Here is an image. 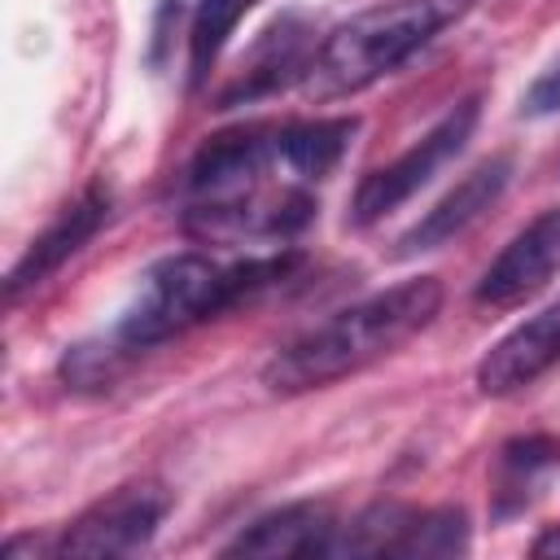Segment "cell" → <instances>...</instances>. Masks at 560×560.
Masks as SVG:
<instances>
[{
  "mask_svg": "<svg viewBox=\"0 0 560 560\" xmlns=\"http://www.w3.org/2000/svg\"><path fill=\"white\" fill-rule=\"evenodd\" d=\"M472 4L477 0H385L354 13L350 22L328 31L306 57L298 74L302 96L324 105L381 83L429 39H438L451 22H459Z\"/></svg>",
  "mask_w": 560,
  "mask_h": 560,
  "instance_id": "obj_2",
  "label": "cell"
},
{
  "mask_svg": "<svg viewBox=\"0 0 560 560\" xmlns=\"http://www.w3.org/2000/svg\"><path fill=\"white\" fill-rule=\"evenodd\" d=\"M171 512V494L158 481H131L114 494L96 499L88 512H79L66 534L57 538V556H136L153 542L158 525Z\"/></svg>",
  "mask_w": 560,
  "mask_h": 560,
  "instance_id": "obj_5",
  "label": "cell"
},
{
  "mask_svg": "<svg viewBox=\"0 0 560 560\" xmlns=\"http://www.w3.org/2000/svg\"><path fill=\"white\" fill-rule=\"evenodd\" d=\"M438 311H442V284L433 276L402 280L385 293H372V298L328 315L324 324H315L302 337H293L289 346H280L262 368V385L284 398L324 389V385L354 376L368 363L394 354L402 341H411L420 328H429Z\"/></svg>",
  "mask_w": 560,
  "mask_h": 560,
  "instance_id": "obj_1",
  "label": "cell"
},
{
  "mask_svg": "<svg viewBox=\"0 0 560 560\" xmlns=\"http://www.w3.org/2000/svg\"><path fill=\"white\" fill-rule=\"evenodd\" d=\"M337 534L328 503H284L267 516H258L249 529H241L223 556H258V560H289V556H328Z\"/></svg>",
  "mask_w": 560,
  "mask_h": 560,
  "instance_id": "obj_11",
  "label": "cell"
},
{
  "mask_svg": "<svg viewBox=\"0 0 560 560\" xmlns=\"http://www.w3.org/2000/svg\"><path fill=\"white\" fill-rule=\"evenodd\" d=\"M529 556H538V560H560V525H547V529L534 538Z\"/></svg>",
  "mask_w": 560,
  "mask_h": 560,
  "instance_id": "obj_17",
  "label": "cell"
},
{
  "mask_svg": "<svg viewBox=\"0 0 560 560\" xmlns=\"http://www.w3.org/2000/svg\"><path fill=\"white\" fill-rule=\"evenodd\" d=\"M258 0H197L192 9V26H188V74L192 88L206 83V74L214 70L228 35L236 31V22L254 9Z\"/></svg>",
  "mask_w": 560,
  "mask_h": 560,
  "instance_id": "obj_14",
  "label": "cell"
},
{
  "mask_svg": "<svg viewBox=\"0 0 560 560\" xmlns=\"http://www.w3.org/2000/svg\"><path fill=\"white\" fill-rule=\"evenodd\" d=\"M556 472H560V438L525 433V438L503 442V451L494 455V468H490V516L508 521V516L525 512Z\"/></svg>",
  "mask_w": 560,
  "mask_h": 560,
  "instance_id": "obj_12",
  "label": "cell"
},
{
  "mask_svg": "<svg viewBox=\"0 0 560 560\" xmlns=\"http://www.w3.org/2000/svg\"><path fill=\"white\" fill-rule=\"evenodd\" d=\"M280 166L276 127H232L210 136L188 162L184 188L192 206H228L262 188V175ZM284 171V166H280Z\"/></svg>",
  "mask_w": 560,
  "mask_h": 560,
  "instance_id": "obj_6",
  "label": "cell"
},
{
  "mask_svg": "<svg viewBox=\"0 0 560 560\" xmlns=\"http://www.w3.org/2000/svg\"><path fill=\"white\" fill-rule=\"evenodd\" d=\"M512 179V158L499 153V158H486L481 166H472L420 223L407 228V236L398 241V254H424V249H438L446 241H455L459 232H468L508 188Z\"/></svg>",
  "mask_w": 560,
  "mask_h": 560,
  "instance_id": "obj_10",
  "label": "cell"
},
{
  "mask_svg": "<svg viewBox=\"0 0 560 560\" xmlns=\"http://www.w3.org/2000/svg\"><path fill=\"white\" fill-rule=\"evenodd\" d=\"M556 363H560V302L547 306L542 315L516 324L503 341H494L486 350V359L477 363V389L490 398H503V394L534 385Z\"/></svg>",
  "mask_w": 560,
  "mask_h": 560,
  "instance_id": "obj_9",
  "label": "cell"
},
{
  "mask_svg": "<svg viewBox=\"0 0 560 560\" xmlns=\"http://www.w3.org/2000/svg\"><path fill=\"white\" fill-rule=\"evenodd\" d=\"M468 551V516L459 508H433V512H416L407 538H402V556L407 560H446Z\"/></svg>",
  "mask_w": 560,
  "mask_h": 560,
  "instance_id": "obj_15",
  "label": "cell"
},
{
  "mask_svg": "<svg viewBox=\"0 0 560 560\" xmlns=\"http://www.w3.org/2000/svg\"><path fill=\"white\" fill-rule=\"evenodd\" d=\"M556 276H560V206L538 214L503 245V254L481 271L472 298L490 311H508L542 293Z\"/></svg>",
  "mask_w": 560,
  "mask_h": 560,
  "instance_id": "obj_7",
  "label": "cell"
},
{
  "mask_svg": "<svg viewBox=\"0 0 560 560\" xmlns=\"http://www.w3.org/2000/svg\"><path fill=\"white\" fill-rule=\"evenodd\" d=\"M477 118H481V101L468 96V101H459L455 109H446L407 153H398L389 166L363 175V184L354 188V201H350V223L368 228V223L385 219L389 210H398L411 192H420V188L472 140Z\"/></svg>",
  "mask_w": 560,
  "mask_h": 560,
  "instance_id": "obj_4",
  "label": "cell"
},
{
  "mask_svg": "<svg viewBox=\"0 0 560 560\" xmlns=\"http://www.w3.org/2000/svg\"><path fill=\"white\" fill-rule=\"evenodd\" d=\"M560 109V61H551L525 92V114H556Z\"/></svg>",
  "mask_w": 560,
  "mask_h": 560,
  "instance_id": "obj_16",
  "label": "cell"
},
{
  "mask_svg": "<svg viewBox=\"0 0 560 560\" xmlns=\"http://www.w3.org/2000/svg\"><path fill=\"white\" fill-rule=\"evenodd\" d=\"M289 267L293 258H249L236 267H219L206 254H171L140 276L109 341L118 350H149L158 341H171L192 324H206L249 302L258 289L276 284Z\"/></svg>",
  "mask_w": 560,
  "mask_h": 560,
  "instance_id": "obj_3",
  "label": "cell"
},
{
  "mask_svg": "<svg viewBox=\"0 0 560 560\" xmlns=\"http://www.w3.org/2000/svg\"><path fill=\"white\" fill-rule=\"evenodd\" d=\"M105 219H109V192L101 188V184H92L79 201H70L35 241H31V249L18 258V267L9 271V280H4V302H18L22 293H31V289H39L52 271H61L101 228H105Z\"/></svg>",
  "mask_w": 560,
  "mask_h": 560,
  "instance_id": "obj_8",
  "label": "cell"
},
{
  "mask_svg": "<svg viewBox=\"0 0 560 560\" xmlns=\"http://www.w3.org/2000/svg\"><path fill=\"white\" fill-rule=\"evenodd\" d=\"M359 131V118H311V122H284L276 127L280 144V166L293 179H324L341 153L350 149Z\"/></svg>",
  "mask_w": 560,
  "mask_h": 560,
  "instance_id": "obj_13",
  "label": "cell"
}]
</instances>
